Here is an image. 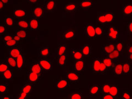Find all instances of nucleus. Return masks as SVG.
Wrapping results in <instances>:
<instances>
[{
    "instance_id": "obj_1",
    "label": "nucleus",
    "mask_w": 132,
    "mask_h": 99,
    "mask_svg": "<svg viewBox=\"0 0 132 99\" xmlns=\"http://www.w3.org/2000/svg\"><path fill=\"white\" fill-rule=\"evenodd\" d=\"M105 38L106 40L112 42H116L120 38V32L118 29L113 25H109L106 26Z\"/></svg>"
},
{
    "instance_id": "obj_2",
    "label": "nucleus",
    "mask_w": 132,
    "mask_h": 99,
    "mask_svg": "<svg viewBox=\"0 0 132 99\" xmlns=\"http://www.w3.org/2000/svg\"><path fill=\"white\" fill-rule=\"evenodd\" d=\"M84 34L86 40H94L96 39L94 24L92 22L86 23L84 28Z\"/></svg>"
},
{
    "instance_id": "obj_3",
    "label": "nucleus",
    "mask_w": 132,
    "mask_h": 99,
    "mask_svg": "<svg viewBox=\"0 0 132 99\" xmlns=\"http://www.w3.org/2000/svg\"><path fill=\"white\" fill-rule=\"evenodd\" d=\"M37 61L40 64L41 68H43L44 72H49L51 71L53 69V63L51 60L48 58H43V59H38Z\"/></svg>"
},
{
    "instance_id": "obj_4",
    "label": "nucleus",
    "mask_w": 132,
    "mask_h": 99,
    "mask_svg": "<svg viewBox=\"0 0 132 99\" xmlns=\"http://www.w3.org/2000/svg\"><path fill=\"white\" fill-rule=\"evenodd\" d=\"M45 12V11L43 5H40V4L36 5L34 7H32L31 10V14L32 17L38 19L44 17Z\"/></svg>"
},
{
    "instance_id": "obj_5",
    "label": "nucleus",
    "mask_w": 132,
    "mask_h": 99,
    "mask_svg": "<svg viewBox=\"0 0 132 99\" xmlns=\"http://www.w3.org/2000/svg\"><path fill=\"white\" fill-rule=\"evenodd\" d=\"M65 78L71 84H79L80 80L79 74L74 71H68L66 72Z\"/></svg>"
},
{
    "instance_id": "obj_6",
    "label": "nucleus",
    "mask_w": 132,
    "mask_h": 99,
    "mask_svg": "<svg viewBox=\"0 0 132 99\" xmlns=\"http://www.w3.org/2000/svg\"><path fill=\"white\" fill-rule=\"evenodd\" d=\"M77 34V31L76 29L69 28L62 31V39L64 40H72L75 39Z\"/></svg>"
},
{
    "instance_id": "obj_7",
    "label": "nucleus",
    "mask_w": 132,
    "mask_h": 99,
    "mask_svg": "<svg viewBox=\"0 0 132 99\" xmlns=\"http://www.w3.org/2000/svg\"><path fill=\"white\" fill-rule=\"evenodd\" d=\"M72 65L74 72L79 74L82 73L85 68V62L84 59L80 60L73 61Z\"/></svg>"
},
{
    "instance_id": "obj_8",
    "label": "nucleus",
    "mask_w": 132,
    "mask_h": 99,
    "mask_svg": "<svg viewBox=\"0 0 132 99\" xmlns=\"http://www.w3.org/2000/svg\"><path fill=\"white\" fill-rule=\"evenodd\" d=\"M102 59L100 57H94L90 64V69L94 75H98V71Z\"/></svg>"
},
{
    "instance_id": "obj_9",
    "label": "nucleus",
    "mask_w": 132,
    "mask_h": 99,
    "mask_svg": "<svg viewBox=\"0 0 132 99\" xmlns=\"http://www.w3.org/2000/svg\"><path fill=\"white\" fill-rule=\"evenodd\" d=\"M27 11L24 8H15L13 10V18L16 20L27 19Z\"/></svg>"
},
{
    "instance_id": "obj_10",
    "label": "nucleus",
    "mask_w": 132,
    "mask_h": 99,
    "mask_svg": "<svg viewBox=\"0 0 132 99\" xmlns=\"http://www.w3.org/2000/svg\"><path fill=\"white\" fill-rule=\"evenodd\" d=\"M27 81L28 82H29L30 83L32 84L33 85L39 83L41 78L38 75V74L36 73L33 72L30 70H28L27 73Z\"/></svg>"
},
{
    "instance_id": "obj_11",
    "label": "nucleus",
    "mask_w": 132,
    "mask_h": 99,
    "mask_svg": "<svg viewBox=\"0 0 132 99\" xmlns=\"http://www.w3.org/2000/svg\"><path fill=\"white\" fill-rule=\"evenodd\" d=\"M57 2L55 0H47L44 3V8L45 11L49 13H54L56 9Z\"/></svg>"
},
{
    "instance_id": "obj_12",
    "label": "nucleus",
    "mask_w": 132,
    "mask_h": 99,
    "mask_svg": "<svg viewBox=\"0 0 132 99\" xmlns=\"http://www.w3.org/2000/svg\"><path fill=\"white\" fill-rule=\"evenodd\" d=\"M29 70H30V71L38 74L41 78H43L44 74L45 73L43 71V68H41L40 64H39L38 61L37 60L34 61L31 63V64L30 65L29 67Z\"/></svg>"
},
{
    "instance_id": "obj_13",
    "label": "nucleus",
    "mask_w": 132,
    "mask_h": 99,
    "mask_svg": "<svg viewBox=\"0 0 132 99\" xmlns=\"http://www.w3.org/2000/svg\"><path fill=\"white\" fill-rule=\"evenodd\" d=\"M115 50L114 43H107L102 44L101 48V53L103 55L108 56L110 53Z\"/></svg>"
},
{
    "instance_id": "obj_14",
    "label": "nucleus",
    "mask_w": 132,
    "mask_h": 99,
    "mask_svg": "<svg viewBox=\"0 0 132 99\" xmlns=\"http://www.w3.org/2000/svg\"><path fill=\"white\" fill-rule=\"evenodd\" d=\"M71 83L66 78H61L57 80L55 84L56 88L59 90H64L70 87Z\"/></svg>"
},
{
    "instance_id": "obj_15",
    "label": "nucleus",
    "mask_w": 132,
    "mask_h": 99,
    "mask_svg": "<svg viewBox=\"0 0 132 99\" xmlns=\"http://www.w3.org/2000/svg\"><path fill=\"white\" fill-rule=\"evenodd\" d=\"M15 26L18 28V29L23 30L26 31H30L29 26V22L27 19L22 20H15Z\"/></svg>"
},
{
    "instance_id": "obj_16",
    "label": "nucleus",
    "mask_w": 132,
    "mask_h": 99,
    "mask_svg": "<svg viewBox=\"0 0 132 99\" xmlns=\"http://www.w3.org/2000/svg\"><path fill=\"white\" fill-rule=\"evenodd\" d=\"M101 84H93L91 85L89 89V96L90 97H95L98 96L100 92Z\"/></svg>"
},
{
    "instance_id": "obj_17",
    "label": "nucleus",
    "mask_w": 132,
    "mask_h": 99,
    "mask_svg": "<svg viewBox=\"0 0 132 99\" xmlns=\"http://www.w3.org/2000/svg\"><path fill=\"white\" fill-rule=\"evenodd\" d=\"M23 49L19 46H15L13 47H11L8 49V56H10L14 59H16L19 56L23 53Z\"/></svg>"
},
{
    "instance_id": "obj_18",
    "label": "nucleus",
    "mask_w": 132,
    "mask_h": 99,
    "mask_svg": "<svg viewBox=\"0 0 132 99\" xmlns=\"http://www.w3.org/2000/svg\"><path fill=\"white\" fill-rule=\"evenodd\" d=\"M122 13L124 17L131 18L132 16V4L125 3L122 6Z\"/></svg>"
},
{
    "instance_id": "obj_19",
    "label": "nucleus",
    "mask_w": 132,
    "mask_h": 99,
    "mask_svg": "<svg viewBox=\"0 0 132 99\" xmlns=\"http://www.w3.org/2000/svg\"><path fill=\"white\" fill-rule=\"evenodd\" d=\"M50 54V51L48 45H45L38 49V59L48 58Z\"/></svg>"
},
{
    "instance_id": "obj_20",
    "label": "nucleus",
    "mask_w": 132,
    "mask_h": 99,
    "mask_svg": "<svg viewBox=\"0 0 132 99\" xmlns=\"http://www.w3.org/2000/svg\"><path fill=\"white\" fill-rule=\"evenodd\" d=\"M15 60L16 63V70H18L19 71H21L25 67L26 64V59L24 53H22Z\"/></svg>"
},
{
    "instance_id": "obj_21",
    "label": "nucleus",
    "mask_w": 132,
    "mask_h": 99,
    "mask_svg": "<svg viewBox=\"0 0 132 99\" xmlns=\"http://www.w3.org/2000/svg\"><path fill=\"white\" fill-rule=\"evenodd\" d=\"M96 21L97 25H100V26H108V25H107V22L105 12H97L96 17Z\"/></svg>"
},
{
    "instance_id": "obj_22",
    "label": "nucleus",
    "mask_w": 132,
    "mask_h": 99,
    "mask_svg": "<svg viewBox=\"0 0 132 99\" xmlns=\"http://www.w3.org/2000/svg\"><path fill=\"white\" fill-rule=\"evenodd\" d=\"M71 57L73 61H77L84 59V57L82 55L80 49L72 48L71 50Z\"/></svg>"
},
{
    "instance_id": "obj_23",
    "label": "nucleus",
    "mask_w": 132,
    "mask_h": 99,
    "mask_svg": "<svg viewBox=\"0 0 132 99\" xmlns=\"http://www.w3.org/2000/svg\"><path fill=\"white\" fill-rule=\"evenodd\" d=\"M29 26L31 31H39L40 30L39 19L32 17L28 20Z\"/></svg>"
},
{
    "instance_id": "obj_24",
    "label": "nucleus",
    "mask_w": 132,
    "mask_h": 99,
    "mask_svg": "<svg viewBox=\"0 0 132 99\" xmlns=\"http://www.w3.org/2000/svg\"><path fill=\"white\" fill-rule=\"evenodd\" d=\"M94 28L96 38H102L105 36L106 26H102L96 24L94 25Z\"/></svg>"
},
{
    "instance_id": "obj_25",
    "label": "nucleus",
    "mask_w": 132,
    "mask_h": 99,
    "mask_svg": "<svg viewBox=\"0 0 132 99\" xmlns=\"http://www.w3.org/2000/svg\"><path fill=\"white\" fill-rule=\"evenodd\" d=\"M112 73L116 76H122L123 71V62L118 61H116L112 68Z\"/></svg>"
},
{
    "instance_id": "obj_26",
    "label": "nucleus",
    "mask_w": 132,
    "mask_h": 99,
    "mask_svg": "<svg viewBox=\"0 0 132 99\" xmlns=\"http://www.w3.org/2000/svg\"><path fill=\"white\" fill-rule=\"evenodd\" d=\"M80 50L84 57L88 58V57H91V56H92V46L91 45L88 44H84V45H82V46Z\"/></svg>"
},
{
    "instance_id": "obj_27",
    "label": "nucleus",
    "mask_w": 132,
    "mask_h": 99,
    "mask_svg": "<svg viewBox=\"0 0 132 99\" xmlns=\"http://www.w3.org/2000/svg\"><path fill=\"white\" fill-rule=\"evenodd\" d=\"M33 85H33L32 84L26 81L22 85V87L21 90H20V92L24 93V94H26L28 96H30V94L32 92Z\"/></svg>"
},
{
    "instance_id": "obj_28",
    "label": "nucleus",
    "mask_w": 132,
    "mask_h": 99,
    "mask_svg": "<svg viewBox=\"0 0 132 99\" xmlns=\"http://www.w3.org/2000/svg\"><path fill=\"white\" fill-rule=\"evenodd\" d=\"M78 8L77 3L73 2H68L64 5V9L65 12L69 13H73L76 12Z\"/></svg>"
},
{
    "instance_id": "obj_29",
    "label": "nucleus",
    "mask_w": 132,
    "mask_h": 99,
    "mask_svg": "<svg viewBox=\"0 0 132 99\" xmlns=\"http://www.w3.org/2000/svg\"><path fill=\"white\" fill-rule=\"evenodd\" d=\"M78 8L80 9H89L94 5V2L90 0H82L77 3Z\"/></svg>"
},
{
    "instance_id": "obj_30",
    "label": "nucleus",
    "mask_w": 132,
    "mask_h": 99,
    "mask_svg": "<svg viewBox=\"0 0 132 99\" xmlns=\"http://www.w3.org/2000/svg\"><path fill=\"white\" fill-rule=\"evenodd\" d=\"M131 73V63L126 59L123 62V75H130Z\"/></svg>"
},
{
    "instance_id": "obj_31",
    "label": "nucleus",
    "mask_w": 132,
    "mask_h": 99,
    "mask_svg": "<svg viewBox=\"0 0 132 99\" xmlns=\"http://www.w3.org/2000/svg\"><path fill=\"white\" fill-rule=\"evenodd\" d=\"M1 78L5 80H12L14 77L13 70L9 68L3 73L0 74Z\"/></svg>"
},
{
    "instance_id": "obj_32",
    "label": "nucleus",
    "mask_w": 132,
    "mask_h": 99,
    "mask_svg": "<svg viewBox=\"0 0 132 99\" xmlns=\"http://www.w3.org/2000/svg\"><path fill=\"white\" fill-rule=\"evenodd\" d=\"M119 87L117 84H111L109 94L114 98L119 97Z\"/></svg>"
},
{
    "instance_id": "obj_33",
    "label": "nucleus",
    "mask_w": 132,
    "mask_h": 99,
    "mask_svg": "<svg viewBox=\"0 0 132 99\" xmlns=\"http://www.w3.org/2000/svg\"><path fill=\"white\" fill-rule=\"evenodd\" d=\"M102 62L106 65V67L109 71L112 69L113 65L116 62V61L110 59L107 57H105L104 58H102Z\"/></svg>"
},
{
    "instance_id": "obj_34",
    "label": "nucleus",
    "mask_w": 132,
    "mask_h": 99,
    "mask_svg": "<svg viewBox=\"0 0 132 99\" xmlns=\"http://www.w3.org/2000/svg\"><path fill=\"white\" fill-rule=\"evenodd\" d=\"M56 62L59 67L61 68L64 67L66 64V62H67V54L65 53L63 55L57 56Z\"/></svg>"
},
{
    "instance_id": "obj_35",
    "label": "nucleus",
    "mask_w": 132,
    "mask_h": 99,
    "mask_svg": "<svg viewBox=\"0 0 132 99\" xmlns=\"http://www.w3.org/2000/svg\"><path fill=\"white\" fill-rule=\"evenodd\" d=\"M67 50V45L65 44H59L57 47V57L63 55L66 53Z\"/></svg>"
},
{
    "instance_id": "obj_36",
    "label": "nucleus",
    "mask_w": 132,
    "mask_h": 99,
    "mask_svg": "<svg viewBox=\"0 0 132 99\" xmlns=\"http://www.w3.org/2000/svg\"><path fill=\"white\" fill-rule=\"evenodd\" d=\"M6 62L10 69H16V63L15 59L8 56L6 58Z\"/></svg>"
},
{
    "instance_id": "obj_37",
    "label": "nucleus",
    "mask_w": 132,
    "mask_h": 99,
    "mask_svg": "<svg viewBox=\"0 0 132 99\" xmlns=\"http://www.w3.org/2000/svg\"><path fill=\"white\" fill-rule=\"evenodd\" d=\"M104 12L107 20V25H108V26L109 25H111V24L113 23L114 22V20L115 18L114 13L113 11H107Z\"/></svg>"
},
{
    "instance_id": "obj_38",
    "label": "nucleus",
    "mask_w": 132,
    "mask_h": 99,
    "mask_svg": "<svg viewBox=\"0 0 132 99\" xmlns=\"http://www.w3.org/2000/svg\"><path fill=\"white\" fill-rule=\"evenodd\" d=\"M15 20L13 17L7 16L4 19V24L7 28H13L15 26Z\"/></svg>"
},
{
    "instance_id": "obj_39",
    "label": "nucleus",
    "mask_w": 132,
    "mask_h": 99,
    "mask_svg": "<svg viewBox=\"0 0 132 99\" xmlns=\"http://www.w3.org/2000/svg\"><path fill=\"white\" fill-rule=\"evenodd\" d=\"M111 85V84L109 83V82H105V83H104L103 84L101 85L100 92V95H106V94H109Z\"/></svg>"
},
{
    "instance_id": "obj_40",
    "label": "nucleus",
    "mask_w": 132,
    "mask_h": 99,
    "mask_svg": "<svg viewBox=\"0 0 132 99\" xmlns=\"http://www.w3.org/2000/svg\"><path fill=\"white\" fill-rule=\"evenodd\" d=\"M122 56H123V54H122V53H119L117 50H114V51H113L112 52L110 53V54L106 57H109L110 59H112L114 61H118L119 59H120L122 57Z\"/></svg>"
},
{
    "instance_id": "obj_41",
    "label": "nucleus",
    "mask_w": 132,
    "mask_h": 99,
    "mask_svg": "<svg viewBox=\"0 0 132 99\" xmlns=\"http://www.w3.org/2000/svg\"><path fill=\"white\" fill-rule=\"evenodd\" d=\"M69 99H84L83 93L79 91H76L71 93Z\"/></svg>"
},
{
    "instance_id": "obj_42",
    "label": "nucleus",
    "mask_w": 132,
    "mask_h": 99,
    "mask_svg": "<svg viewBox=\"0 0 132 99\" xmlns=\"http://www.w3.org/2000/svg\"><path fill=\"white\" fill-rule=\"evenodd\" d=\"M9 91V85L5 82H1L0 83V95L3 96L8 93Z\"/></svg>"
},
{
    "instance_id": "obj_43",
    "label": "nucleus",
    "mask_w": 132,
    "mask_h": 99,
    "mask_svg": "<svg viewBox=\"0 0 132 99\" xmlns=\"http://www.w3.org/2000/svg\"><path fill=\"white\" fill-rule=\"evenodd\" d=\"M5 44V46L6 48H10L11 47H13L18 46L19 45L22 44V42H17V41H15L14 40L12 39L9 41H7V42L4 43Z\"/></svg>"
},
{
    "instance_id": "obj_44",
    "label": "nucleus",
    "mask_w": 132,
    "mask_h": 99,
    "mask_svg": "<svg viewBox=\"0 0 132 99\" xmlns=\"http://www.w3.org/2000/svg\"><path fill=\"white\" fill-rule=\"evenodd\" d=\"M115 45V50H117L119 53L123 54V48H124V43L123 41L121 40H118L114 43Z\"/></svg>"
},
{
    "instance_id": "obj_45",
    "label": "nucleus",
    "mask_w": 132,
    "mask_h": 99,
    "mask_svg": "<svg viewBox=\"0 0 132 99\" xmlns=\"http://www.w3.org/2000/svg\"><path fill=\"white\" fill-rule=\"evenodd\" d=\"M107 72H108V70H107L106 65L101 61V62L100 65V68H99L98 75H105V74H107Z\"/></svg>"
},
{
    "instance_id": "obj_46",
    "label": "nucleus",
    "mask_w": 132,
    "mask_h": 99,
    "mask_svg": "<svg viewBox=\"0 0 132 99\" xmlns=\"http://www.w3.org/2000/svg\"><path fill=\"white\" fill-rule=\"evenodd\" d=\"M15 35L19 36L20 38H22V40H25L27 39V31L23 30L17 29L15 31Z\"/></svg>"
},
{
    "instance_id": "obj_47",
    "label": "nucleus",
    "mask_w": 132,
    "mask_h": 99,
    "mask_svg": "<svg viewBox=\"0 0 132 99\" xmlns=\"http://www.w3.org/2000/svg\"><path fill=\"white\" fill-rule=\"evenodd\" d=\"M9 68H10L6 62H0V74L5 72Z\"/></svg>"
},
{
    "instance_id": "obj_48",
    "label": "nucleus",
    "mask_w": 132,
    "mask_h": 99,
    "mask_svg": "<svg viewBox=\"0 0 132 99\" xmlns=\"http://www.w3.org/2000/svg\"><path fill=\"white\" fill-rule=\"evenodd\" d=\"M8 28L5 26V24H0V36L6 34Z\"/></svg>"
},
{
    "instance_id": "obj_49",
    "label": "nucleus",
    "mask_w": 132,
    "mask_h": 99,
    "mask_svg": "<svg viewBox=\"0 0 132 99\" xmlns=\"http://www.w3.org/2000/svg\"><path fill=\"white\" fill-rule=\"evenodd\" d=\"M122 99H132L131 94L128 92H125L122 94L121 97Z\"/></svg>"
},
{
    "instance_id": "obj_50",
    "label": "nucleus",
    "mask_w": 132,
    "mask_h": 99,
    "mask_svg": "<svg viewBox=\"0 0 132 99\" xmlns=\"http://www.w3.org/2000/svg\"><path fill=\"white\" fill-rule=\"evenodd\" d=\"M29 97L30 96L27 95L26 94H24L20 91L17 97H16L15 99H29Z\"/></svg>"
},
{
    "instance_id": "obj_51",
    "label": "nucleus",
    "mask_w": 132,
    "mask_h": 99,
    "mask_svg": "<svg viewBox=\"0 0 132 99\" xmlns=\"http://www.w3.org/2000/svg\"><path fill=\"white\" fill-rule=\"evenodd\" d=\"M12 39H13V38H12V35L11 34H7L4 35L3 38H2V41L4 43H5L7 42V41H9Z\"/></svg>"
},
{
    "instance_id": "obj_52",
    "label": "nucleus",
    "mask_w": 132,
    "mask_h": 99,
    "mask_svg": "<svg viewBox=\"0 0 132 99\" xmlns=\"http://www.w3.org/2000/svg\"><path fill=\"white\" fill-rule=\"evenodd\" d=\"M132 23L129 22L127 25V34L128 35H131L132 32Z\"/></svg>"
},
{
    "instance_id": "obj_53",
    "label": "nucleus",
    "mask_w": 132,
    "mask_h": 99,
    "mask_svg": "<svg viewBox=\"0 0 132 99\" xmlns=\"http://www.w3.org/2000/svg\"><path fill=\"white\" fill-rule=\"evenodd\" d=\"M114 98L112 97L110 94H106V95H101L100 99H114Z\"/></svg>"
},
{
    "instance_id": "obj_54",
    "label": "nucleus",
    "mask_w": 132,
    "mask_h": 99,
    "mask_svg": "<svg viewBox=\"0 0 132 99\" xmlns=\"http://www.w3.org/2000/svg\"><path fill=\"white\" fill-rule=\"evenodd\" d=\"M12 38H13V39L15 41H17V42H22V41L23 40L22 38H20L19 36L16 35H12Z\"/></svg>"
},
{
    "instance_id": "obj_55",
    "label": "nucleus",
    "mask_w": 132,
    "mask_h": 99,
    "mask_svg": "<svg viewBox=\"0 0 132 99\" xmlns=\"http://www.w3.org/2000/svg\"><path fill=\"white\" fill-rule=\"evenodd\" d=\"M39 2V1L38 0H29V1H27L28 4H34V5H38Z\"/></svg>"
},
{
    "instance_id": "obj_56",
    "label": "nucleus",
    "mask_w": 132,
    "mask_h": 99,
    "mask_svg": "<svg viewBox=\"0 0 132 99\" xmlns=\"http://www.w3.org/2000/svg\"><path fill=\"white\" fill-rule=\"evenodd\" d=\"M1 99H14V97L12 95H10L1 96Z\"/></svg>"
},
{
    "instance_id": "obj_57",
    "label": "nucleus",
    "mask_w": 132,
    "mask_h": 99,
    "mask_svg": "<svg viewBox=\"0 0 132 99\" xmlns=\"http://www.w3.org/2000/svg\"><path fill=\"white\" fill-rule=\"evenodd\" d=\"M127 48L128 53H132V45L131 44H128Z\"/></svg>"
},
{
    "instance_id": "obj_58",
    "label": "nucleus",
    "mask_w": 132,
    "mask_h": 99,
    "mask_svg": "<svg viewBox=\"0 0 132 99\" xmlns=\"http://www.w3.org/2000/svg\"><path fill=\"white\" fill-rule=\"evenodd\" d=\"M127 59L129 62L130 63H131V62H132V53H128Z\"/></svg>"
},
{
    "instance_id": "obj_59",
    "label": "nucleus",
    "mask_w": 132,
    "mask_h": 99,
    "mask_svg": "<svg viewBox=\"0 0 132 99\" xmlns=\"http://www.w3.org/2000/svg\"><path fill=\"white\" fill-rule=\"evenodd\" d=\"M4 7H5V5H4L3 3L2 2L1 0H0V12H1L3 10Z\"/></svg>"
},
{
    "instance_id": "obj_60",
    "label": "nucleus",
    "mask_w": 132,
    "mask_h": 99,
    "mask_svg": "<svg viewBox=\"0 0 132 99\" xmlns=\"http://www.w3.org/2000/svg\"><path fill=\"white\" fill-rule=\"evenodd\" d=\"M1 1L4 5H7V4H8V2H9V1H8V0H1Z\"/></svg>"
},
{
    "instance_id": "obj_61",
    "label": "nucleus",
    "mask_w": 132,
    "mask_h": 99,
    "mask_svg": "<svg viewBox=\"0 0 132 99\" xmlns=\"http://www.w3.org/2000/svg\"><path fill=\"white\" fill-rule=\"evenodd\" d=\"M114 99H122V98L121 97H117L114 98Z\"/></svg>"
},
{
    "instance_id": "obj_62",
    "label": "nucleus",
    "mask_w": 132,
    "mask_h": 99,
    "mask_svg": "<svg viewBox=\"0 0 132 99\" xmlns=\"http://www.w3.org/2000/svg\"><path fill=\"white\" fill-rule=\"evenodd\" d=\"M1 95H0V99H1Z\"/></svg>"
}]
</instances>
